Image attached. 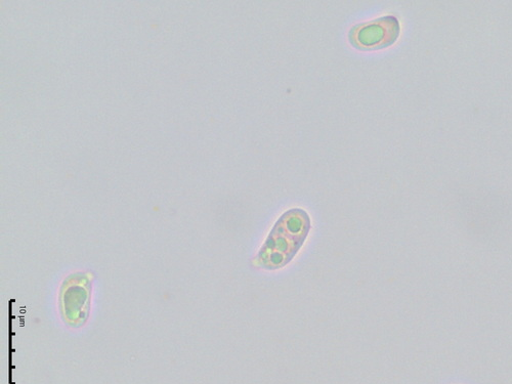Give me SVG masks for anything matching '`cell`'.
I'll return each instance as SVG.
<instances>
[{
  "mask_svg": "<svg viewBox=\"0 0 512 384\" xmlns=\"http://www.w3.org/2000/svg\"><path fill=\"white\" fill-rule=\"evenodd\" d=\"M311 230L308 213L300 208L286 211L277 221L258 254V265L266 269L286 266L306 241Z\"/></svg>",
  "mask_w": 512,
  "mask_h": 384,
  "instance_id": "6da1fadb",
  "label": "cell"
},
{
  "mask_svg": "<svg viewBox=\"0 0 512 384\" xmlns=\"http://www.w3.org/2000/svg\"><path fill=\"white\" fill-rule=\"evenodd\" d=\"M401 35L400 21L387 15L354 25L348 34L351 46L362 52L388 49L396 44Z\"/></svg>",
  "mask_w": 512,
  "mask_h": 384,
  "instance_id": "7a4b0ae2",
  "label": "cell"
}]
</instances>
